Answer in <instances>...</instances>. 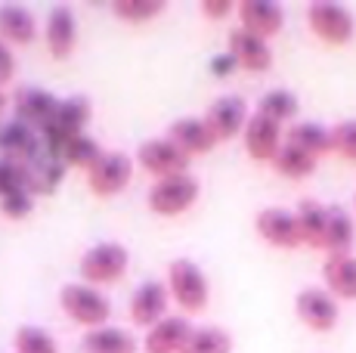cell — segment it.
<instances>
[{
  "mask_svg": "<svg viewBox=\"0 0 356 353\" xmlns=\"http://www.w3.org/2000/svg\"><path fill=\"white\" fill-rule=\"evenodd\" d=\"M242 137H245V152H248L254 161H273L276 152L282 149V142H285L282 124L273 121V118H266V115H260V112H254L248 118Z\"/></svg>",
  "mask_w": 356,
  "mask_h": 353,
  "instance_id": "cell-12",
  "label": "cell"
},
{
  "mask_svg": "<svg viewBox=\"0 0 356 353\" xmlns=\"http://www.w3.org/2000/svg\"><path fill=\"white\" fill-rule=\"evenodd\" d=\"M168 140H174L186 155H208L214 149V133L204 124V118H177L168 127Z\"/></svg>",
  "mask_w": 356,
  "mask_h": 353,
  "instance_id": "cell-18",
  "label": "cell"
},
{
  "mask_svg": "<svg viewBox=\"0 0 356 353\" xmlns=\"http://www.w3.org/2000/svg\"><path fill=\"white\" fill-rule=\"evenodd\" d=\"M44 38H47V50H50L56 59L72 56L74 40H78V19H74L72 6H65V3L53 6L50 16H47Z\"/></svg>",
  "mask_w": 356,
  "mask_h": 353,
  "instance_id": "cell-15",
  "label": "cell"
},
{
  "mask_svg": "<svg viewBox=\"0 0 356 353\" xmlns=\"http://www.w3.org/2000/svg\"><path fill=\"white\" fill-rule=\"evenodd\" d=\"M59 108V99L53 93L40 90V87H25V90L16 93V118L25 121V124H38L44 131L53 121Z\"/></svg>",
  "mask_w": 356,
  "mask_h": 353,
  "instance_id": "cell-19",
  "label": "cell"
},
{
  "mask_svg": "<svg viewBox=\"0 0 356 353\" xmlns=\"http://www.w3.org/2000/svg\"><path fill=\"white\" fill-rule=\"evenodd\" d=\"M298 97H294L291 90H282V87H276V90H266L264 97L257 99V112L266 115V118L273 121H291L294 115H298Z\"/></svg>",
  "mask_w": 356,
  "mask_h": 353,
  "instance_id": "cell-30",
  "label": "cell"
},
{
  "mask_svg": "<svg viewBox=\"0 0 356 353\" xmlns=\"http://www.w3.org/2000/svg\"><path fill=\"white\" fill-rule=\"evenodd\" d=\"M34 208V199L29 189H22V192H13V195H3L0 199V211L3 217H10V220H22V217H29Z\"/></svg>",
  "mask_w": 356,
  "mask_h": 353,
  "instance_id": "cell-36",
  "label": "cell"
},
{
  "mask_svg": "<svg viewBox=\"0 0 356 353\" xmlns=\"http://www.w3.org/2000/svg\"><path fill=\"white\" fill-rule=\"evenodd\" d=\"M332 146L341 158L356 161V118H347L332 127Z\"/></svg>",
  "mask_w": 356,
  "mask_h": 353,
  "instance_id": "cell-35",
  "label": "cell"
},
{
  "mask_svg": "<svg viewBox=\"0 0 356 353\" xmlns=\"http://www.w3.org/2000/svg\"><path fill=\"white\" fill-rule=\"evenodd\" d=\"M56 155L65 161V165L87 167V171H90L93 161H97L102 152H99V142H97V140H90V137H84V133H78V137L65 140L63 146L56 149Z\"/></svg>",
  "mask_w": 356,
  "mask_h": 353,
  "instance_id": "cell-31",
  "label": "cell"
},
{
  "mask_svg": "<svg viewBox=\"0 0 356 353\" xmlns=\"http://www.w3.org/2000/svg\"><path fill=\"white\" fill-rule=\"evenodd\" d=\"M307 25L323 44L328 47H344L353 40L356 22L353 13L341 3H310L307 6Z\"/></svg>",
  "mask_w": 356,
  "mask_h": 353,
  "instance_id": "cell-3",
  "label": "cell"
},
{
  "mask_svg": "<svg viewBox=\"0 0 356 353\" xmlns=\"http://www.w3.org/2000/svg\"><path fill=\"white\" fill-rule=\"evenodd\" d=\"M164 310H168V285L159 279H146L134 291V297H130V316H134V322L149 325V329L155 322H161Z\"/></svg>",
  "mask_w": 356,
  "mask_h": 353,
  "instance_id": "cell-17",
  "label": "cell"
},
{
  "mask_svg": "<svg viewBox=\"0 0 356 353\" xmlns=\"http://www.w3.org/2000/svg\"><path fill=\"white\" fill-rule=\"evenodd\" d=\"M84 350L87 353H136V338L127 329L118 325H99V329H87L84 335Z\"/></svg>",
  "mask_w": 356,
  "mask_h": 353,
  "instance_id": "cell-23",
  "label": "cell"
},
{
  "mask_svg": "<svg viewBox=\"0 0 356 353\" xmlns=\"http://www.w3.org/2000/svg\"><path fill=\"white\" fill-rule=\"evenodd\" d=\"M325 288L334 301H356V254H334L323 263Z\"/></svg>",
  "mask_w": 356,
  "mask_h": 353,
  "instance_id": "cell-20",
  "label": "cell"
},
{
  "mask_svg": "<svg viewBox=\"0 0 356 353\" xmlns=\"http://www.w3.org/2000/svg\"><path fill=\"white\" fill-rule=\"evenodd\" d=\"M183 353H232V335L227 329H217V325L193 329Z\"/></svg>",
  "mask_w": 356,
  "mask_h": 353,
  "instance_id": "cell-29",
  "label": "cell"
},
{
  "mask_svg": "<svg viewBox=\"0 0 356 353\" xmlns=\"http://www.w3.org/2000/svg\"><path fill=\"white\" fill-rule=\"evenodd\" d=\"M298 227H300V239L310 248H323L325 242V223H328V205H319L313 199H304L298 205Z\"/></svg>",
  "mask_w": 356,
  "mask_h": 353,
  "instance_id": "cell-26",
  "label": "cell"
},
{
  "mask_svg": "<svg viewBox=\"0 0 356 353\" xmlns=\"http://www.w3.org/2000/svg\"><path fill=\"white\" fill-rule=\"evenodd\" d=\"M195 199H198V180L193 174H177V176L155 180L146 202L155 214L174 217V214H183L186 208H193Z\"/></svg>",
  "mask_w": 356,
  "mask_h": 353,
  "instance_id": "cell-4",
  "label": "cell"
},
{
  "mask_svg": "<svg viewBox=\"0 0 356 353\" xmlns=\"http://www.w3.org/2000/svg\"><path fill=\"white\" fill-rule=\"evenodd\" d=\"M294 313H298V319L310 331L325 335V331H332L334 325H338L341 310H338V301L332 297V291L328 288L307 285V288H300L298 297H294Z\"/></svg>",
  "mask_w": 356,
  "mask_h": 353,
  "instance_id": "cell-5",
  "label": "cell"
},
{
  "mask_svg": "<svg viewBox=\"0 0 356 353\" xmlns=\"http://www.w3.org/2000/svg\"><path fill=\"white\" fill-rule=\"evenodd\" d=\"M13 72H16V56H13L10 44L0 38V84H3V81H10Z\"/></svg>",
  "mask_w": 356,
  "mask_h": 353,
  "instance_id": "cell-37",
  "label": "cell"
},
{
  "mask_svg": "<svg viewBox=\"0 0 356 353\" xmlns=\"http://www.w3.org/2000/svg\"><path fill=\"white\" fill-rule=\"evenodd\" d=\"M22 189H29V167L16 165V161H0V199L22 192Z\"/></svg>",
  "mask_w": 356,
  "mask_h": 353,
  "instance_id": "cell-34",
  "label": "cell"
},
{
  "mask_svg": "<svg viewBox=\"0 0 356 353\" xmlns=\"http://www.w3.org/2000/svg\"><path fill=\"white\" fill-rule=\"evenodd\" d=\"M248 118H251L248 103H245L242 97H236V93H223V97H217L214 103L208 106V112H204V124L211 127V133H214L217 142L245 133Z\"/></svg>",
  "mask_w": 356,
  "mask_h": 353,
  "instance_id": "cell-8",
  "label": "cell"
},
{
  "mask_svg": "<svg viewBox=\"0 0 356 353\" xmlns=\"http://www.w3.org/2000/svg\"><path fill=\"white\" fill-rule=\"evenodd\" d=\"M168 285L174 301L180 304L186 313H198V310L208 307V279H204L202 267L193 263L189 257H177L168 267Z\"/></svg>",
  "mask_w": 356,
  "mask_h": 353,
  "instance_id": "cell-2",
  "label": "cell"
},
{
  "mask_svg": "<svg viewBox=\"0 0 356 353\" xmlns=\"http://www.w3.org/2000/svg\"><path fill=\"white\" fill-rule=\"evenodd\" d=\"M353 242H356V223L347 214V208L341 205H328V223H325V242L323 248L328 251V257L334 254H353Z\"/></svg>",
  "mask_w": 356,
  "mask_h": 353,
  "instance_id": "cell-21",
  "label": "cell"
},
{
  "mask_svg": "<svg viewBox=\"0 0 356 353\" xmlns=\"http://www.w3.org/2000/svg\"><path fill=\"white\" fill-rule=\"evenodd\" d=\"M127 248L118 242H99L81 257V276L87 279V285H108L118 282L127 270Z\"/></svg>",
  "mask_w": 356,
  "mask_h": 353,
  "instance_id": "cell-6",
  "label": "cell"
},
{
  "mask_svg": "<svg viewBox=\"0 0 356 353\" xmlns=\"http://www.w3.org/2000/svg\"><path fill=\"white\" fill-rule=\"evenodd\" d=\"M229 56L236 59V65L248 72H266L273 65V50L264 38L251 35L245 28H232L229 31Z\"/></svg>",
  "mask_w": 356,
  "mask_h": 353,
  "instance_id": "cell-14",
  "label": "cell"
},
{
  "mask_svg": "<svg viewBox=\"0 0 356 353\" xmlns=\"http://www.w3.org/2000/svg\"><path fill=\"white\" fill-rule=\"evenodd\" d=\"M59 304L74 322L87 325V329H99L102 322H108L112 316V304L108 297L97 291L93 285L87 282H72V285H63L59 291Z\"/></svg>",
  "mask_w": 356,
  "mask_h": 353,
  "instance_id": "cell-1",
  "label": "cell"
},
{
  "mask_svg": "<svg viewBox=\"0 0 356 353\" xmlns=\"http://www.w3.org/2000/svg\"><path fill=\"white\" fill-rule=\"evenodd\" d=\"M238 28L251 31L257 38H273L282 31L285 25V10L273 0H242L238 3Z\"/></svg>",
  "mask_w": 356,
  "mask_h": 353,
  "instance_id": "cell-13",
  "label": "cell"
},
{
  "mask_svg": "<svg viewBox=\"0 0 356 353\" xmlns=\"http://www.w3.org/2000/svg\"><path fill=\"white\" fill-rule=\"evenodd\" d=\"M13 341H16V353H59L56 338L38 325H22Z\"/></svg>",
  "mask_w": 356,
  "mask_h": 353,
  "instance_id": "cell-32",
  "label": "cell"
},
{
  "mask_svg": "<svg viewBox=\"0 0 356 353\" xmlns=\"http://www.w3.org/2000/svg\"><path fill=\"white\" fill-rule=\"evenodd\" d=\"M136 161H140L149 174L159 176V180H161V176L186 174V167H189V155L183 152L174 140H168V137L146 140L140 149H136Z\"/></svg>",
  "mask_w": 356,
  "mask_h": 353,
  "instance_id": "cell-9",
  "label": "cell"
},
{
  "mask_svg": "<svg viewBox=\"0 0 356 353\" xmlns=\"http://www.w3.org/2000/svg\"><path fill=\"white\" fill-rule=\"evenodd\" d=\"M254 229L260 239L276 248L291 251V248L304 245L300 227H298V214L289 211V208H260L254 217Z\"/></svg>",
  "mask_w": 356,
  "mask_h": 353,
  "instance_id": "cell-10",
  "label": "cell"
},
{
  "mask_svg": "<svg viewBox=\"0 0 356 353\" xmlns=\"http://www.w3.org/2000/svg\"><path fill=\"white\" fill-rule=\"evenodd\" d=\"M63 171H65V161L47 146L44 158L34 155V161L29 165V189L31 192H53L63 180Z\"/></svg>",
  "mask_w": 356,
  "mask_h": 353,
  "instance_id": "cell-27",
  "label": "cell"
},
{
  "mask_svg": "<svg viewBox=\"0 0 356 353\" xmlns=\"http://www.w3.org/2000/svg\"><path fill=\"white\" fill-rule=\"evenodd\" d=\"M189 335H193V325L186 322V316H164L161 322H155L149 329L143 350L146 353H183Z\"/></svg>",
  "mask_w": 356,
  "mask_h": 353,
  "instance_id": "cell-16",
  "label": "cell"
},
{
  "mask_svg": "<svg viewBox=\"0 0 356 353\" xmlns=\"http://www.w3.org/2000/svg\"><path fill=\"white\" fill-rule=\"evenodd\" d=\"M0 38L10 44H31L38 38V22L29 6L0 3Z\"/></svg>",
  "mask_w": 356,
  "mask_h": 353,
  "instance_id": "cell-22",
  "label": "cell"
},
{
  "mask_svg": "<svg viewBox=\"0 0 356 353\" xmlns=\"http://www.w3.org/2000/svg\"><path fill=\"white\" fill-rule=\"evenodd\" d=\"M232 10H238L232 0H204L202 3V13L204 16H211V19H223V16H229Z\"/></svg>",
  "mask_w": 356,
  "mask_h": 353,
  "instance_id": "cell-38",
  "label": "cell"
},
{
  "mask_svg": "<svg viewBox=\"0 0 356 353\" xmlns=\"http://www.w3.org/2000/svg\"><path fill=\"white\" fill-rule=\"evenodd\" d=\"M6 106V97H3V93H0V108H3Z\"/></svg>",
  "mask_w": 356,
  "mask_h": 353,
  "instance_id": "cell-40",
  "label": "cell"
},
{
  "mask_svg": "<svg viewBox=\"0 0 356 353\" xmlns=\"http://www.w3.org/2000/svg\"><path fill=\"white\" fill-rule=\"evenodd\" d=\"M90 112H93V106H90V99L87 97H68V99H59V108H56V115H53V121L44 127V140H47V146L56 152L59 146H63L65 140H72V137H78L81 133V127L87 124V118H90Z\"/></svg>",
  "mask_w": 356,
  "mask_h": 353,
  "instance_id": "cell-7",
  "label": "cell"
},
{
  "mask_svg": "<svg viewBox=\"0 0 356 353\" xmlns=\"http://www.w3.org/2000/svg\"><path fill=\"white\" fill-rule=\"evenodd\" d=\"M232 65H236V59H232L229 53H227V56H217L214 63H211V69H214V72H220V74H227V72L232 69Z\"/></svg>",
  "mask_w": 356,
  "mask_h": 353,
  "instance_id": "cell-39",
  "label": "cell"
},
{
  "mask_svg": "<svg viewBox=\"0 0 356 353\" xmlns=\"http://www.w3.org/2000/svg\"><path fill=\"white\" fill-rule=\"evenodd\" d=\"M164 10V0H115L112 13L127 22H146Z\"/></svg>",
  "mask_w": 356,
  "mask_h": 353,
  "instance_id": "cell-33",
  "label": "cell"
},
{
  "mask_svg": "<svg viewBox=\"0 0 356 353\" xmlns=\"http://www.w3.org/2000/svg\"><path fill=\"white\" fill-rule=\"evenodd\" d=\"M353 208H356V195H353Z\"/></svg>",
  "mask_w": 356,
  "mask_h": 353,
  "instance_id": "cell-41",
  "label": "cell"
},
{
  "mask_svg": "<svg viewBox=\"0 0 356 353\" xmlns=\"http://www.w3.org/2000/svg\"><path fill=\"white\" fill-rule=\"evenodd\" d=\"M0 149H3L6 161H16V158H34L38 155V140H34L31 127L25 121H10V124L0 127ZM19 165V161H16Z\"/></svg>",
  "mask_w": 356,
  "mask_h": 353,
  "instance_id": "cell-25",
  "label": "cell"
},
{
  "mask_svg": "<svg viewBox=\"0 0 356 353\" xmlns=\"http://www.w3.org/2000/svg\"><path fill=\"white\" fill-rule=\"evenodd\" d=\"M285 142H291V146L310 152L313 158H323V155L334 152L332 131L323 127V124H316V121H298V124H291L289 131H285Z\"/></svg>",
  "mask_w": 356,
  "mask_h": 353,
  "instance_id": "cell-24",
  "label": "cell"
},
{
  "mask_svg": "<svg viewBox=\"0 0 356 353\" xmlns=\"http://www.w3.org/2000/svg\"><path fill=\"white\" fill-rule=\"evenodd\" d=\"M130 176H134V161L124 152H102L87 171V186L97 195H115L127 186Z\"/></svg>",
  "mask_w": 356,
  "mask_h": 353,
  "instance_id": "cell-11",
  "label": "cell"
},
{
  "mask_svg": "<svg viewBox=\"0 0 356 353\" xmlns=\"http://www.w3.org/2000/svg\"><path fill=\"white\" fill-rule=\"evenodd\" d=\"M316 161L319 158H313L304 149L291 146V142H282V149H279L276 158H273V167L282 176H289V180H307V176L316 171Z\"/></svg>",
  "mask_w": 356,
  "mask_h": 353,
  "instance_id": "cell-28",
  "label": "cell"
}]
</instances>
